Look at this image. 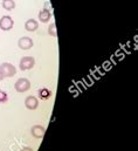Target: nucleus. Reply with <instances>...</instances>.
I'll return each instance as SVG.
<instances>
[{
    "mask_svg": "<svg viewBox=\"0 0 138 151\" xmlns=\"http://www.w3.org/2000/svg\"><path fill=\"white\" fill-rule=\"evenodd\" d=\"M14 88H15V90H17L18 93H26V91H28V90L31 89V82H29L28 78L21 77V78H19V80L15 82Z\"/></svg>",
    "mask_w": 138,
    "mask_h": 151,
    "instance_id": "f257e3e1",
    "label": "nucleus"
},
{
    "mask_svg": "<svg viewBox=\"0 0 138 151\" xmlns=\"http://www.w3.org/2000/svg\"><path fill=\"white\" fill-rule=\"evenodd\" d=\"M0 72L2 73L4 77H12L17 74V68L12 65V63H8V62H4L1 63L0 66Z\"/></svg>",
    "mask_w": 138,
    "mask_h": 151,
    "instance_id": "f03ea898",
    "label": "nucleus"
},
{
    "mask_svg": "<svg viewBox=\"0 0 138 151\" xmlns=\"http://www.w3.org/2000/svg\"><path fill=\"white\" fill-rule=\"evenodd\" d=\"M35 65V60L33 56H24L21 60H20V63H19V67H20V70H29L34 67Z\"/></svg>",
    "mask_w": 138,
    "mask_h": 151,
    "instance_id": "7ed1b4c3",
    "label": "nucleus"
},
{
    "mask_svg": "<svg viewBox=\"0 0 138 151\" xmlns=\"http://www.w3.org/2000/svg\"><path fill=\"white\" fill-rule=\"evenodd\" d=\"M14 26V20L9 15H4L0 19V28L2 31H11Z\"/></svg>",
    "mask_w": 138,
    "mask_h": 151,
    "instance_id": "20e7f679",
    "label": "nucleus"
},
{
    "mask_svg": "<svg viewBox=\"0 0 138 151\" xmlns=\"http://www.w3.org/2000/svg\"><path fill=\"white\" fill-rule=\"evenodd\" d=\"M18 46L20 49H24V50H27V49H31L33 46H34V42L32 38L29 37H22L18 40Z\"/></svg>",
    "mask_w": 138,
    "mask_h": 151,
    "instance_id": "39448f33",
    "label": "nucleus"
},
{
    "mask_svg": "<svg viewBox=\"0 0 138 151\" xmlns=\"http://www.w3.org/2000/svg\"><path fill=\"white\" fill-rule=\"evenodd\" d=\"M31 132H32L33 137L37 138V139H41V138H43V136H45L46 129H45L42 125H39V124H36V125H33V127H32V129H31Z\"/></svg>",
    "mask_w": 138,
    "mask_h": 151,
    "instance_id": "423d86ee",
    "label": "nucleus"
},
{
    "mask_svg": "<svg viewBox=\"0 0 138 151\" xmlns=\"http://www.w3.org/2000/svg\"><path fill=\"white\" fill-rule=\"evenodd\" d=\"M25 106L29 110H35L39 107V100L35 96H27L25 100Z\"/></svg>",
    "mask_w": 138,
    "mask_h": 151,
    "instance_id": "0eeeda50",
    "label": "nucleus"
},
{
    "mask_svg": "<svg viewBox=\"0 0 138 151\" xmlns=\"http://www.w3.org/2000/svg\"><path fill=\"white\" fill-rule=\"evenodd\" d=\"M50 19H52V11L48 9V8L45 6V8L39 12V20H40L41 22H43V24H47Z\"/></svg>",
    "mask_w": 138,
    "mask_h": 151,
    "instance_id": "6e6552de",
    "label": "nucleus"
},
{
    "mask_svg": "<svg viewBox=\"0 0 138 151\" xmlns=\"http://www.w3.org/2000/svg\"><path fill=\"white\" fill-rule=\"evenodd\" d=\"M39 28V22L35 19H28L25 22V29L27 32H35Z\"/></svg>",
    "mask_w": 138,
    "mask_h": 151,
    "instance_id": "1a4fd4ad",
    "label": "nucleus"
},
{
    "mask_svg": "<svg viewBox=\"0 0 138 151\" xmlns=\"http://www.w3.org/2000/svg\"><path fill=\"white\" fill-rule=\"evenodd\" d=\"M37 95H39V97L41 100H48L52 96V91L48 88H41V89H39Z\"/></svg>",
    "mask_w": 138,
    "mask_h": 151,
    "instance_id": "9d476101",
    "label": "nucleus"
},
{
    "mask_svg": "<svg viewBox=\"0 0 138 151\" xmlns=\"http://www.w3.org/2000/svg\"><path fill=\"white\" fill-rule=\"evenodd\" d=\"M1 6L6 11H12L15 8V1L14 0H2Z\"/></svg>",
    "mask_w": 138,
    "mask_h": 151,
    "instance_id": "9b49d317",
    "label": "nucleus"
},
{
    "mask_svg": "<svg viewBox=\"0 0 138 151\" xmlns=\"http://www.w3.org/2000/svg\"><path fill=\"white\" fill-rule=\"evenodd\" d=\"M48 34H49L50 37H53V38H56V37H58V32H56V25H55V22H52L50 26L48 27Z\"/></svg>",
    "mask_w": 138,
    "mask_h": 151,
    "instance_id": "f8f14e48",
    "label": "nucleus"
},
{
    "mask_svg": "<svg viewBox=\"0 0 138 151\" xmlns=\"http://www.w3.org/2000/svg\"><path fill=\"white\" fill-rule=\"evenodd\" d=\"M8 101V95L6 91H2L0 90V103H5Z\"/></svg>",
    "mask_w": 138,
    "mask_h": 151,
    "instance_id": "ddd939ff",
    "label": "nucleus"
},
{
    "mask_svg": "<svg viewBox=\"0 0 138 151\" xmlns=\"http://www.w3.org/2000/svg\"><path fill=\"white\" fill-rule=\"evenodd\" d=\"M21 151H33V149L32 148H24Z\"/></svg>",
    "mask_w": 138,
    "mask_h": 151,
    "instance_id": "4468645a",
    "label": "nucleus"
},
{
    "mask_svg": "<svg viewBox=\"0 0 138 151\" xmlns=\"http://www.w3.org/2000/svg\"><path fill=\"white\" fill-rule=\"evenodd\" d=\"M4 78H5V77H4V75H2V73H1V72H0V81H2V80H4Z\"/></svg>",
    "mask_w": 138,
    "mask_h": 151,
    "instance_id": "2eb2a0df",
    "label": "nucleus"
},
{
    "mask_svg": "<svg viewBox=\"0 0 138 151\" xmlns=\"http://www.w3.org/2000/svg\"><path fill=\"white\" fill-rule=\"evenodd\" d=\"M0 90H1V89H0Z\"/></svg>",
    "mask_w": 138,
    "mask_h": 151,
    "instance_id": "dca6fc26",
    "label": "nucleus"
}]
</instances>
